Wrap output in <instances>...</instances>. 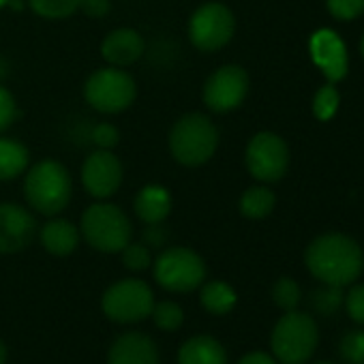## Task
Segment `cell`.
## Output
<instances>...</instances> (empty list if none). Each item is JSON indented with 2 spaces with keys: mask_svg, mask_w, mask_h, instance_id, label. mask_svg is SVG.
Masks as SVG:
<instances>
[{
  "mask_svg": "<svg viewBox=\"0 0 364 364\" xmlns=\"http://www.w3.org/2000/svg\"><path fill=\"white\" fill-rule=\"evenodd\" d=\"M304 264L319 283L347 287L355 283L364 270V251L351 236L328 232L309 242Z\"/></svg>",
  "mask_w": 364,
  "mask_h": 364,
  "instance_id": "cell-1",
  "label": "cell"
},
{
  "mask_svg": "<svg viewBox=\"0 0 364 364\" xmlns=\"http://www.w3.org/2000/svg\"><path fill=\"white\" fill-rule=\"evenodd\" d=\"M24 198L31 210L43 217H58L73 198L69 169L54 159H43L24 171Z\"/></svg>",
  "mask_w": 364,
  "mask_h": 364,
  "instance_id": "cell-2",
  "label": "cell"
},
{
  "mask_svg": "<svg viewBox=\"0 0 364 364\" xmlns=\"http://www.w3.org/2000/svg\"><path fill=\"white\" fill-rule=\"evenodd\" d=\"M169 154L185 167H200L208 163L219 148V129L210 116L189 112L180 116L167 135Z\"/></svg>",
  "mask_w": 364,
  "mask_h": 364,
  "instance_id": "cell-3",
  "label": "cell"
},
{
  "mask_svg": "<svg viewBox=\"0 0 364 364\" xmlns=\"http://www.w3.org/2000/svg\"><path fill=\"white\" fill-rule=\"evenodd\" d=\"M317 343H319V328L315 319L298 309L285 311L270 336L274 360H279L281 364L309 362L317 349Z\"/></svg>",
  "mask_w": 364,
  "mask_h": 364,
  "instance_id": "cell-4",
  "label": "cell"
},
{
  "mask_svg": "<svg viewBox=\"0 0 364 364\" xmlns=\"http://www.w3.org/2000/svg\"><path fill=\"white\" fill-rule=\"evenodd\" d=\"M80 234L95 251L120 253L133 238V225L118 206L99 200L84 210Z\"/></svg>",
  "mask_w": 364,
  "mask_h": 364,
  "instance_id": "cell-5",
  "label": "cell"
},
{
  "mask_svg": "<svg viewBox=\"0 0 364 364\" xmlns=\"http://www.w3.org/2000/svg\"><path fill=\"white\" fill-rule=\"evenodd\" d=\"M137 97L135 80L118 67H103L88 75L84 84L86 103L101 114H120L133 105Z\"/></svg>",
  "mask_w": 364,
  "mask_h": 364,
  "instance_id": "cell-6",
  "label": "cell"
},
{
  "mask_svg": "<svg viewBox=\"0 0 364 364\" xmlns=\"http://www.w3.org/2000/svg\"><path fill=\"white\" fill-rule=\"evenodd\" d=\"M154 279L167 291L187 294L206 281V264L193 249L171 247L154 259Z\"/></svg>",
  "mask_w": 364,
  "mask_h": 364,
  "instance_id": "cell-7",
  "label": "cell"
},
{
  "mask_svg": "<svg viewBox=\"0 0 364 364\" xmlns=\"http://www.w3.org/2000/svg\"><path fill=\"white\" fill-rule=\"evenodd\" d=\"M154 294L139 279H122L109 285L101 298L103 313L116 323H137L150 317Z\"/></svg>",
  "mask_w": 364,
  "mask_h": 364,
  "instance_id": "cell-8",
  "label": "cell"
},
{
  "mask_svg": "<svg viewBox=\"0 0 364 364\" xmlns=\"http://www.w3.org/2000/svg\"><path fill=\"white\" fill-rule=\"evenodd\" d=\"M187 33L200 52H219L234 39L236 18L223 3H206L193 11Z\"/></svg>",
  "mask_w": 364,
  "mask_h": 364,
  "instance_id": "cell-9",
  "label": "cell"
},
{
  "mask_svg": "<svg viewBox=\"0 0 364 364\" xmlns=\"http://www.w3.org/2000/svg\"><path fill=\"white\" fill-rule=\"evenodd\" d=\"M245 163L257 182H264V185L277 182L287 173L289 167L287 141L272 131H259L247 144Z\"/></svg>",
  "mask_w": 364,
  "mask_h": 364,
  "instance_id": "cell-10",
  "label": "cell"
},
{
  "mask_svg": "<svg viewBox=\"0 0 364 364\" xmlns=\"http://www.w3.org/2000/svg\"><path fill=\"white\" fill-rule=\"evenodd\" d=\"M251 88L249 73L240 65H223L208 75L202 88V101L210 112L228 114L238 109Z\"/></svg>",
  "mask_w": 364,
  "mask_h": 364,
  "instance_id": "cell-11",
  "label": "cell"
},
{
  "mask_svg": "<svg viewBox=\"0 0 364 364\" xmlns=\"http://www.w3.org/2000/svg\"><path fill=\"white\" fill-rule=\"evenodd\" d=\"M80 173L86 193L95 200H107L116 196L124 178L120 159L112 150H101V148H97L84 159Z\"/></svg>",
  "mask_w": 364,
  "mask_h": 364,
  "instance_id": "cell-12",
  "label": "cell"
},
{
  "mask_svg": "<svg viewBox=\"0 0 364 364\" xmlns=\"http://www.w3.org/2000/svg\"><path fill=\"white\" fill-rule=\"evenodd\" d=\"M35 238V215L16 202H0V255L20 253L31 247Z\"/></svg>",
  "mask_w": 364,
  "mask_h": 364,
  "instance_id": "cell-13",
  "label": "cell"
},
{
  "mask_svg": "<svg viewBox=\"0 0 364 364\" xmlns=\"http://www.w3.org/2000/svg\"><path fill=\"white\" fill-rule=\"evenodd\" d=\"M309 52L313 63L330 84H338L347 75V48L334 31H315L309 41Z\"/></svg>",
  "mask_w": 364,
  "mask_h": 364,
  "instance_id": "cell-14",
  "label": "cell"
},
{
  "mask_svg": "<svg viewBox=\"0 0 364 364\" xmlns=\"http://www.w3.org/2000/svg\"><path fill=\"white\" fill-rule=\"evenodd\" d=\"M146 52L144 37L133 28H116L105 35L101 41V56L109 67H131L135 65Z\"/></svg>",
  "mask_w": 364,
  "mask_h": 364,
  "instance_id": "cell-15",
  "label": "cell"
},
{
  "mask_svg": "<svg viewBox=\"0 0 364 364\" xmlns=\"http://www.w3.org/2000/svg\"><path fill=\"white\" fill-rule=\"evenodd\" d=\"M107 364H159V349L150 336L127 332L112 343Z\"/></svg>",
  "mask_w": 364,
  "mask_h": 364,
  "instance_id": "cell-16",
  "label": "cell"
},
{
  "mask_svg": "<svg viewBox=\"0 0 364 364\" xmlns=\"http://www.w3.org/2000/svg\"><path fill=\"white\" fill-rule=\"evenodd\" d=\"M173 200L167 187L163 185H146L137 191L135 200H133V210L137 215V219L146 225L150 223H163L169 213H171Z\"/></svg>",
  "mask_w": 364,
  "mask_h": 364,
  "instance_id": "cell-17",
  "label": "cell"
},
{
  "mask_svg": "<svg viewBox=\"0 0 364 364\" xmlns=\"http://www.w3.org/2000/svg\"><path fill=\"white\" fill-rule=\"evenodd\" d=\"M39 240L48 253H52L56 257H67L77 249L82 234H80V228L75 223H71L67 219L52 217L39 230Z\"/></svg>",
  "mask_w": 364,
  "mask_h": 364,
  "instance_id": "cell-18",
  "label": "cell"
},
{
  "mask_svg": "<svg viewBox=\"0 0 364 364\" xmlns=\"http://www.w3.org/2000/svg\"><path fill=\"white\" fill-rule=\"evenodd\" d=\"M178 364H228V353L215 336L198 334L180 347Z\"/></svg>",
  "mask_w": 364,
  "mask_h": 364,
  "instance_id": "cell-19",
  "label": "cell"
},
{
  "mask_svg": "<svg viewBox=\"0 0 364 364\" xmlns=\"http://www.w3.org/2000/svg\"><path fill=\"white\" fill-rule=\"evenodd\" d=\"M28 148L11 137H0V182H9L28 169Z\"/></svg>",
  "mask_w": 364,
  "mask_h": 364,
  "instance_id": "cell-20",
  "label": "cell"
},
{
  "mask_svg": "<svg viewBox=\"0 0 364 364\" xmlns=\"http://www.w3.org/2000/svg\"><path fill=\"white\" fill-rule=\"evenodd\" d=\"M200 302L213 315H228L236 306L238 296H236V291H234V287L230 283H225V281H208V283H202Z\"/></svg>",
  "mask_w": 364,
  "mask_h": 364,
  "instance_id": "cell-21",
  "label": "cell"
},
{
  "mask_svg": "<svg viewBox=\"0 0 364 364\" xmlns=\"http://www.w3.org/2000/svg\"><path fill=\"white\" fill-rule=\"evenodd\" d=\"M240 213L251 219V221H262L266 219L268 215H272L274 206H277V198L274 193L264 187V185H255V187H249L242 198H240Z\"/></svg>",
  "mask_w": 364,
  "mask_h": 364,
  "instance_id": "cell-22",
  "label": "cell"
},
{
  "mask_svg": "<svg viewBox=\"0 0 364 364\" xmlns=\"http://www.w3.org/2000/svg\"><path fill=\"white\" fill-rule=\"evenodd\" d=\"M28 5L43 20H67L80 11V0H28Z\"/></svg>",
  "mask_w": 364,
  "mask_h": 364,
  "instance_id": "cell-23",
  "label": "cell"
},
{
  "mask_svg": "<svg viewBox=\"0 0 364 364\" xmlns=\"http://www.w3.org/2000/svg\"><path fill=\"white\" fill-rule=\"evenodd\" d=\"M338 105H341V95L336 90V84L330 82L323 84L313 97V114L321 122H328L338 112Z\"/></svg>",
  "mask_w": 364,
  "mask_h": 364,
  "instance_id": "cell-24",
  "label": "cell"
},
{
  "mask_svg": "<svg viewBox=\"0 0 364 364\" xmlns=\"http://www.w3.org/2000/svg\"><path fill=\"white\" fill-rule=\"evenodd\" d=\"M150 315H152L154 326L161 328V330H167V332L178 330L182 326V321H185V313H182V309L171 300H163L159 304L154 302Z\"/></svg>",
  "mask_w": 364,
  "mask_h": 364,
  "instance_id": "cell-25",
  "label": "cell"
},
{
  "mask_svg": "<svg viewBox=\"0 0 364 364\" xmlns=\"http://www.w3.org/2000/svg\"><path fill=\"white\" fill-rule=\"evenodd\" d=\"M343 298H345L343 287L323 285L311 294V304L319 315H334L343 306Z\"/></svg>",
  "mask_w": 364,
  "mask_h": 364,
  "instance_id": "cell-26",
  "label": "cell"
},
{
  "mask_svg": "<svg viewBox=\"0 0 364 364\" xmlns=\"http://www.w3.org/2000/svg\"><path fill=\"white\" fill-rule=\"evenodd\" d=\"M300 285L291 277H281L272 285V300L281 311H294L300 304Z\"/></svg>",
  "mask_w": 364,
  "mask_h": 364,
  "instance_id": "cell-27",
  "label": "cell"
},
{
  "mask_svg": "<svg viewBox=\"0 0 364 364\" xmlns=\"http://www.w3.org/2000/svg\"><path fill=\"white\" fill-rule=\"evenodd\" d=\"M341 358L347 364H364V330H349L338 343Z\"/></svg>",
  "mask_w": 364,
  "mask_h": 364,
  "instance_id": "cell-28",
  "label": "cell"
},
{
  "mask_svg": "<svg viewBox=\"0 0 364 364\" xmlns=\"http://www.w3.org/2000/svg\"><path fill=\"white\" fill-rule=\"evenodd\" d=\"M122 264L131 272H141L152 266V253L144 242H129L122 251Z\"/></svg>",
  "mask_w": 364,
  "mask_h": 364,
  "instance_id": "cell-29",
  "label": "cell"
},
{
  "mask_svg": "<svg viewBox=\"0 0 364 364\" xmlns=\"http://www.w3.org/2000/svg\"><path fill=\"white\" fill-rule=\"evenodd\" d=\"M326 9L338 22H351L364 14V0H326Z\"/></svg>",
  "mask_w": 364,
  "mask_h": 364,
  "instance_id": "cell-30",
  "label": "cell"
},
{
  "mask_svg": "<svg viewBox=\"0 0 364 364\" xmlns=\"http://www.w3.org/2000/svg\"><path fill=\"white\" fill-rule=\"evenodd\" d=\"M343 306L358 326H364V283H351L343 298Z\"/></svg>",
  "mask_w": 364,
  "mask_h": 364,
  "instance_id": "cell-31",
  "label": "cell"
},
{
  "mask_svg": "<svg viewBox=\"0 0 364 364\" xmlns=\"http://www.w3.org/2000/svg\"><path fill=\"white\" fill-rule=\"evenodd\" d=\"M90 141L101 150H114L120 141V131L112 122H99L90 129Z\"/></svg>",
  "mask_w": 364,
  "mask_h": 364,
  "instance_id": "cell-32",
  "label": "cell"
},
{
  "mask_svg": "<svg viewBox=\"0 0 364 364\" xmlns=\"http://www.w3.org/2000/svg\"><path fill=\"white\" fill-rule=\"evenodd\" d=\"M18 114H20V109H18L16 97L0 84V133L7 131L16 122Z\"/></svg>",
  "mask_w": 364,
  "mask_h": 364,
  "instance_id": "cell-33",
  "label": "cell"
},
{
  "mask_svg": "<svg viewBox=\"0 0 364 364\" xmlns=\"http://www.w3.org/2000/svg\"><path fill=\"white\" fill-rule=\"evenodd\" d=\"M167 236H169V232L163 223H150V225H146L141 238L148 249H161L167 242Z\"/></svg>",
  "mask_w": 364,
  "mask_h": 364,
  "instance_id": "cell-34",
  "label": "cell"
},
{
  "mask_svg": "<svg viewBox=\"0 0 364 364\" xmlns=\"http://www.w3.org/2000/svg\"><path fill=\"white\" fill-rule=\"evenodd\" d=\"M80 11L92 20H101L112 11V0H80Z\"/></svg>",
  "mask_w": 364,
  "mask_h": 364,
  "instance_id": "cell-35",
  "label": "cell"
},
{
  "mask_svg": "<svg viewBox=\"0 0 364 364\" xmlns=\"http://www.w3.org/2000/svg\"><path fill=\"white\" fill-rule=\"evenodd\" d=\"M238 364H277V360L266 351H249Z\"/></svg>",
  "mask_w": 364,
  "mask_h": 364,
  "instance_id": "cell-36",
  "label": "cell"
},
{
  "mask_svg": "<svg viewBox=\"0 0 364 364\" xmlns=\"http://www.w3.org/2000/svg\"><path fill=\"white\" fill-rule=\"evenodd\" d=\"M7 75H9V63L0 58V82H3Z\"/></svg>",
  "mask_w": 364,
  "mask_h": 364,
  "instance_id": "cell-37",
  "label": "cell"
},
{
  "mask_svg": "<svg viewBox=\"0 0 364 364\" xmlns=\"http://www.w3.org/2000/svg\"><path fill=\"white\" fill-rule=\"evenodd\" d=\"M0 364H7V347L3 341H0Z\"/></svg>",
  "mask_w": 364,
  "mask_h": 364,
  "instance_id": "cell-38",
  "label": "cell"
},
{
  "mask_svg": "<svg viewBox=\"0 0 364 364\" xmlns=\"http://www.w3.org/2000/svg\"><path fill=\"white\" fill-rule=\"evenodd\" d=\"M360 54H362V58H364V33H362V37H360Z\"/></svg>",
  "mask_w": 364,
  "mask_h": 364,
  "instance_id": "cell-39",
  "label": "cell"
},
{
  "mask_svg": "<svg viewBox=\"0 0 364 364\" xmlns=\"http://www.w3.org/2000/svg\"><path fill=\"white\" fill-rule=\"evenodd\" d=\"M7 3H9V0H0V9H3V7H7Z\"/></svg>",
  "mask_w": 364,
  "mask_h": 364,
  "instance_id": "cell-40",
  "label": "cell"
},
{
  "mask_svg": "<svg viewBox=\"0 0 364 364\" xmlns=\"http://www.w3.org/2000/svg\"><path fill=\"white\" fill-rule=\"evenodd\" d=\"M315 364H332V362H315Z\"/></svg>",
  "mask_w": 364,
  "mask_h": 364,
  "instance_id": "cell-41",
  "label": "cell"
}]
</instances>
